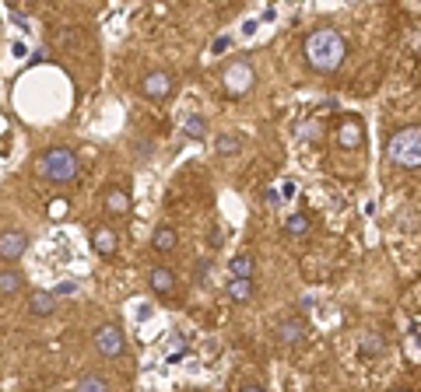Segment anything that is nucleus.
Wrapping results in <instances>:
<instances>
[{
    "label": "nucleus",
    "mask_w": 421,
    "mask_h": 392,
    "mask_svg": "<svg viewBox=\"0 0 421 392\" xmlns=\"http://www.w3.org/2000/svg\"><path fill=\"white\" fill-rule=\"evenodd\" d=\"M229 298L239 301V305L250 301V298H253V280H250V277H232V280H229Z\"/></svg>",
    "instance_id": "14"
},
{
    "label": "nucleus",
    "mask_w": 421,
    "mask_h": 392,
    "mask_svg": "<svg viewBox=\"0 0 421 392\" xmlns=\"http://www.w3.org/2000/svg\"><path fill=\"white\" fill-rule=\"evenodd\" d=\"M183 133L193 137V140H200V137H207V123H204L200 116H186V119H183Z\"/></svg>",
    "instance_id": "18"
},
{
    "label": "nucleus",
    "mask_w": 421,
    "mask_h": 392,
    "mask_svg": "<svg viewBox=\"0 0 421 392\" xmlns=\"http://www.w3.org/2000/svg\"><path fill=\"white\" fill-rule=\"evenodd\" d=\"M386 158L400 168H421V126H404L390 137Z\"/></svg>",
    "instance_id": "3"
},
{
    "label": "nucleus",
    "mask_w": 421,
    "mask_h": 392,
    "mask_svg": "<svg viewBox=\"0 0 421 392\" xmlns=\"http://www.w3.org/2000/svg\"><path fill=\"white\" fill-rule=\"evenodd\" d=\"M222 85H225V95H232V99L250 95L253 85H257V71H253V64H250V60H236V64H229L225 74H222Z\"/></svg>",
    "instance_id": "4"
},
{
    "label": "nucleus",
    "mask_w": 421,
    "mask_h": 392,
    "mask_svg": "<svg viewBox=\"0 0 421 392\" xmlns=\"http://www.w3.org/2000/svg\"><path fill=\"white\" fill-rule=\"evenodd\" d=\"M36 172L53 186H67L78 179V154L67 147H50L46 154L36 158Z\"/></svg>",
    "instance_id": "2"
},
{
    "label": "nucleus",
    "mask_w": 421,
    "mask_h": 392,
    "mask_svg": "<svg viewBox=\"0 0 421 392\" xmlns=\"http://www.w3.org/2000/svg\"><path fill=\"white\" fill-rule=\"evenodd\" d=\"M281 196H285V200H292V196H295V182H285V189H281Z\"/></svg>",
    "instance_id": "27"
},
{
    "label": "nucleus",
    "mask_w": 421,
    "mask_h": 392,
    "mask_svg": "<svg viewBox=\"0 0 421 392\" xmlns=\"http://www.w3.org/2000/svg\"><path fill=\"white\" fill-rule=\"evenodd\" d=\"M309 231V214H292L288 221H285V235H292V238H302Z\"/></svg>",
    "instance_id": "17"
},
{
    "label": "nucleus",
    "mask_w": 421,
    "mask_h": 392,
    "mask_svg": "<svg viewBox=\"0 0 421 392\" xmlns=\"http://www.w3.org/2000/svg\"><path fill=\"white\" fill-rule=\"evenodd\" d=\"M207 266H210L207 259H200V263H197V280H204V277H207Z\"/></svg>",
    "instance_id": "26"
},
{
    "label": "nucleus",
    "mask_w": 421,
    "mask_h": 392,
    "mask_svg": "<svg viewBox=\"0 0 421 392\" xmlns=\"http://www.w3.org/2000/svg\"><path fill=\"white\" fill-rule=\"evenodd\" d=\"M278 343H285V347H292V343H299L302 336H306V319H295V315H288V319H281L278 322Z\"/></svg>",
    "instance_id": "9"
},
{
    "label": "nucleus",
    "mask_w": 421,
    "mask_h": 392,
    "mask_svg": "<svg viewBox=\"0 0 421 392\" xmlns=\"http://www.w3.org/2000/svg\"><path fill=\"white\" fill-rule=\"evenodd\" d=\"M151 245H155L158 252H172V249H176V231H172L169 224L155 228V235H151Z\"/></svg>",
    "instance_id": "16"
},
{
    "label": "nucleus",
    "mask_w": 421,
    "mask_h": 392,
    "mask_svg": "<svg viewBox=\"0 0 421 392\" xmlns=\"http://www.w3.org/2000/svg\"><path fill=\"white\" fill-rule=\"evenodd\" d=\"M95 347H99V354H102V357H120V354L127 350L123 329H120V326H113V322L99 326V329H95Z\"/></svg>",
    "instance_id": "5"
},
{
    "label": "nucleus",
    "mask_w": 421,
    "mask_h": 392,
    "mask_svg": "<svg viewBox=\"0 0 421 392\" xmlns=\"http://www.w3.org/2000/svg\"><path fill=\"white\" fill-rule=\"evenodd\" d=\"M78 389H81V392H106L109 382H106L102 375H85V378L78 382Z\"/></svg>",
    "instance_id": "21"
},
{
    "label": "nucleus",
    "mask_w": 421,
    "mask_h": 392,
    "mask_svg": "<svg viewBox=\"0 0 421 392\" xmlns=\"http://www.w3.org/2000/svg\"><path fill=\"white\" fill-rule=\"evenodd\" d=\"M232 277H253V256L250 252L232 256Z\"/></svg>",
    "instance_id": "20"
},
{
    "label": "nucleus",
    "mask_w": 421,
    "mask_h": 392,
    "mask_svg": "<svg viewBox=\"0 0 421 392\" xmlns=\"http://www.w3.org/2000/svg\"><path fill=\"white\" fill-rule=\"evenodd\" d=\"M302 53H306V64H309L313 71L334 74V71L344 64V57H348V43H344V36H341L337 29H316V32L306 36Z\"/></svg>",
    "instance_id": "1"
},
{
    "label": "nucleus",
    "mask_w": 421,
    "mask_h": 392,
    "mask_svg": "<svg viewBox=\"0 0 421 392\" xmlns=\"http://www.w3.org/2000/svg\"><path fill=\"white\" fill-rule=\"evenodd\" d=\"M264 200H267V207H278L285 196H281V189H267V193H264Z\"/></svg>",
    "instance_id": "24"
},
{
    "label": "nucleus",
    "mask_w": 421,
    "mask_h": 392,
    "mask_svg": "<svg viewBox=\"0 0 421 392\" xmlns=\"http://www.w3.org/2000/svg\"><path fill=\"white\" fill-rule=\"evenodd\" d=\"M106 210L109 214H127L130 210V193L127 189H109L106 193Z\"/></svg>",
    "instance_id": "15"
},
{
    "label": "nucleus",
    "mask_w": 421,
    "mask_h": 392,
    "mask_svg": "<svg viewBox=\"0 0 421 392\" xmlns=\"http://www.w3.org/2000/svg\"><path fill=\"white\" fill-rule=\"evenodd\" d=\"M57 308V294L53 291H32L29 294V312L32 315H53Z\"/></svg>",
    "instance_id": "13"
},
{
    "label": "nucleus",
    "mask_w": 421,
    "mask_h": 392,
    "mask_svg": "<svg viewBox=\"0 0 421 392\" xmlns=\"http://www.w3.org/2000/svg\"><path fill=\"white\" fill-rule=\"evenodd\" d=\"M92 249H95L99 256H106V259H109V256L116 252V231H113V228H106V224H99V228L92 231Z\"/></svg>",
    "instance_id": "11"
},
{
    "label": "nucleus",
    "mask_w": 421,
    "mask_h": 392,
    "mask_svg": "<svg viewBox=\"0 0 421 392\" xmlns=\"http://www.w3.org/2000/svg\"><path fill=\"white\" fill-rule=\"evenodd\" d=\"M229 46H232V39H229V36H218L215 43H210V57H222Z\"/></svg>",
    "instance_id": "23"
},
{
    "label": "nucleus",
    "mask_w": 421,
    "mask_h": 392,
    "mask_svg": "<svg viewBox=\"0 0 421 392\" xmlns=\"http://www.w3.org/2000/svg\"><path fill=\"white\" fill-rule=\"evenodd\" d=\"M362 354H365V357H369V354H383V336L365 333V336H362Z\"/></svg>",
    "instance_id": "22"
},
{
    "label": "nucleus",
    "mask_w": 421,
    "mask_h": 392,
    "mask_svg": "<svg viewBox=\"0 0 421 392\" xmlns=\"http://www.w3.org/2000/svg\"><path fill=\"white\" fill-rule=\"evenodd\" d=\"M362 140H365V130H362V123H358V119H344V123L337 126V144H341L344 151L362 147Z\"/></svg>",
    "instance_id": "8"
},
{
    "label": "nucleus",
    "mask_w": 421,
    "mask_h": 392,
    "mask_svg": "<svg viewBox=\"0 0 421 392\" xmlns=\"http://www.w3.org/2000/svg\"><path fill=\"white\" fill-rule=\"evenodd\" d=\"M74 291H78V284H74V280H64V284H60L53 294H74Z\"/></svg>",
    "instance_id": "25"
},
{
    "label": "nucleus",
    "mask_w": 421,
    "mask_h": 392,
    "mask_svg": "<svg viewBox=\"0 0 421 392\" xmlns=\"http://www.w3.org/2000/svg\"><path fill=\"white\" fill-rule=\"evenodd\" d=\"M239 147H243V140H239V137H232V133H222V137L215 140V151H218V154H225V158H229V154H239Z\"/></svg>",
    "instance_id": "19"
},
{
    "label": "nucleus",
    "mask_w": 421,
    "mask_h": 392,
    "mask_svg": "<svg viewBox=\"0 0 421 392\" xmlns=\"http://www.w3.org/2000/svg\"><path fill=\"white\" fill-rule=\"evenodd\" d=\"M148 284H151L155 294H172V287H176V273H172L169 266H155V270L148 273Z\"/></svg>",
    "instance_id": "12"
},
{
    "label": "nucleus",
    "mask_w": 421,
    "mask_h": 392,
    "mask_svg": "<svg viewBox=\"0 0 421 392\" xmlns=\"http://www.w3.org/2000/svg\"><path fill=\"white\" fill-rule=\"evenodd\" d=\"M141 92H144L148 99L162 102V99H169V95H172V78H169L165 71H151V74L141 81Z\"/></svg>",
    "instance_id": "7"
},
{
    "label": "nucleus",
    "mask_w": 421,
    "mask_h": 392,
    "mask_svg": "<svg viewBox=\"0 0 421 392\" xmlns=\"http://www.w3.org/2000/svg\"><path fill=\"white\" fill-rule=\"evenodd\" d=\"M29 249V235L25 231H4L0 235V259L4 263H18Z\"/></svg>",
    "instance_id": "6"
},
{
    "label": "nucleus",
    "mask_w": 421,
    "mask_h": 392,
    "mask_svg": "<svg viewBox=\"0 0 421 392\" xmlns=\"http://www.w3.org/2000/svg\"><path fill=\"white\" fill-rule=\"evenodd\" d=\"M25 287V273L11 263L8 270H0V294H4V298H15L18 291Z\"/></svg>",
    "instance_id": "10"
}]
</instances>
